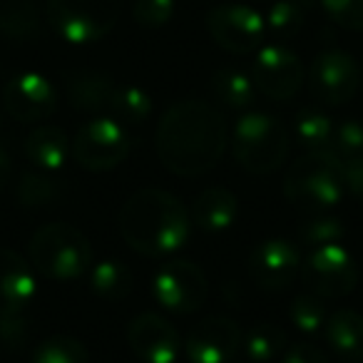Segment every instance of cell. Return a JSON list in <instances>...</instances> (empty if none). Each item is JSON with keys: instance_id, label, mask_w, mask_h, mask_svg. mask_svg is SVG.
I'll return each mask as SVG.
<instances>
[{"instance_id": "obj_1", "label": "cell", "mask_w": 363, "mask_h": 363, "mask_svg": "<svg viewBox=\"0 0 363 363\" xmlns=\"http://www.w3.org/2000/svg\"><path fill=\"white\" fill-rule=\"evenodd\" d=\"M155 145L157 157L172 174H207L219 164L227 150V122L209 102H177L162 115Z\"/></svg>"}, {"instance_id": "obj_2", "label": "cell", "mask_w": 363, "mask_h": 363, "mask_svg": "<svg viewBox=\"0 0 363 363\" xmlns=\"http://www.w3.org/2000/svg\"><path fill=\"white\" fill-rule=\"evenodd\" d=\"M122 239L142 257H167L184 247L189 237V214L174 194L147 187L135 192L120 212Z\"/></svg>"}, {"instance_id": "obj_3", "label": "cell", "mask_w": 363, "mask_h": 363, "mask_svg": "<svg viewBox=\"0 0 363 363\" xmlns=\"http://www.w3.org/2000/svg\"><path fill=\"white\" fill-rule=\"evenodd\" d=\"M343 162L331 152H306L289 167L284 177V194L294 207L303 212H328L341 202Z\"/></svg>"}, {"instance_id": "obj_4", "label": "cell", "mask_w": 363, "mask_h": 363, "mask_svg": "<svg viewBox=\"0 0 363 363\" xmlns=\"http://www.w3.org/2000/svg\"><path fill=\"white\" fill-rule=\"evenodd\" d=\"M30 264L55 281H75L92 267V244L72 224H48L30 239Z\"/></svg>"}, {"instance_id": "obj_5", "label": "cell", "mask_w": 363, "mask_h": 363, "mask_svg": "<svg viewBox=\"0 0 363 363\" xmlns=\"http://www.w3.org/2000/svg\"><path fill=\"white\" fill-rule=\"evenodd\" d=\"M234 160L252 174H272L289 157V135L267 112H244L234 125Z\"/></svg>"}, {"instance_id": "obj_6", "label": "cell", "mask_w": 363, "mask_h": 363, "mask_svg": "<svg viewBox=\"0 0 363 363\" xmlns=\"http://www.w3.org/2000/svg\"><path fill=\"white\" fill-rule=\"evenodd\" d=\"M122 0H48L45 18L57 38L70 45H87L110 35Z\"/></svg>"}, {"instance_id": "obj_7", "label": "cell", "mask_w": 363, "mask_h": 363, "mask_svg": "<svg viewBox=\"0 0 363 363\" xmlns=\"http://www.w3.org/2000/svg\"><path fill=\"white\" fill-rule=\"evenodd\" d=\"M70 152L77 164L90 172L115 169L130 155V135H127L125 125H120L115 117H92L87 125L77 130Z\"/></svg>"}, {"instance_id": "obj_8", "label": "cell", "mask_w": 363, "mask_h": 363, "mask_svg": "<svg viewBox=\"0 0 363 363\" xmlns=\"http://www.w3.org/2000/svg\"><path fill=\"white\" fill-rule=\"evenodd\" d=\"M207 30L222 50L232 55L257 52L267 35V23L259 11L242 3H224L207 13Z\"/></svg>"}, {"instance_id": "obj_9", "label": "cell", "mask_w": 363, "mask_h": 363, "mask_svg": "<svg viewBox=\"0 0 363 363\" xmlns=\"http://www.w3.org/2000/svg\"><path fill=\"white\" fill-rule=\"evenodd\" d=\"M361 87V67L346 50H323L313 57L308 70V90L321 105L338 107L356 97Z\"/></svg>"}, {"instance_id": "obj_10", "label": "cell", "mask_w": 363, "mask_h": 363, "mask_svg": "<svg viewBox=\"0 0 363 363\" xmlns=\"http://www.w3.org/2000/svg\"><path fill=\"white\" fill-rule=\"evenodd\" d=\"M152 291L162 308L172 313H194L207 303L209 284L204 272L192 262L177 259L155 274Z\"/></svg>"}, {"instance_id": "obj_11", "label": "cell", "mask_w": 363, "mask_h": 363, "mask_svg": "<svg viewBox=\"0 0 363 363\" xmlns=\"http://www.w3.org/2000/svg\"><path fill=\"white\" fill-rule=\"evenodd\" d=\"M301 274L308 289L323 298L348 296L358 284V267L341 244L313 247L301 262Z\"/></svg>"}, {"instance_id": "obj_12", "label": "cell", "mask_w": 363, "mask_h": 363, "mask_svg": "<svg viewBox=\"0 0 363 363\" xmlns=\"http://www.w3.org/2000/svg\"><path fill=\"white\" fill-rule=\"evenodd\" d=\"M252 80L264 97L284 102L291 100L301 90L303 80H306V70H303V62L298 60L296 52L284 48L281 43H269L257 50L252 65Z\"/></svg>"}, {"instance_id": "obj_13", "label": "cell", "mask_w": 363, "mask_h": 363, "mask_svg": "<svg viewBox=\"0 0 363 363\" xmlns=\"http://www.w3.org/2000/svg\"><path fill=\"white\" fill-rule=\"evenodd\" d=\"M57 92L40 72H21L3 87V110L16 122L35 125L55 112Z\"/></svg>"}, {"instance_id": "obj_14", "label": "cell", "mask_w": 363, "mask_h": 363, "mask_svg": "<svg viewBox=\"0 0 363 363\" xmlns=\"http://www.w3.org/2000/svg\"><path fill=\"white\" fill-rule=\"evenodd\" d=\"M182 348L192 363H229L242 351V328L227 316H207L187 333Z\"/></svg>"}, {"instance_id": "obj_15", "label": "cell", "mask_w": 363, "mask_h": 363, "mask_svg": "<svg viewBox=\"0 0 363 363\" xmlns=\"http://www.w3.org/2000/svg\"><path fill=\"white\" fill-rule=\"evenodd\" d=\"M301 272V254L286 239H269L249 257V274L264 291H281Z\"/></svg>"}, {"instance_id": "obj_16", "label": "cell", "mask_w": 363, "mask_h": 363, "mask_svg": "<svg viewBox=\"0 0 363 363\" xmlns=\"http://www.w3.org/2000/svg\"><path fill=\"white\" fill-rule=\"evenodd\" d=\"M127 343L142 363H177L182 356L179 333L157 313L137 316L127 328Z\"/></svg>"}, {"instance_id": "obj_17", "label": "cell", "mask_w": 363, "mask_h": 363, "mask_svg": "<svg viewBox=\"0 0 363 363\" xmlns=\"http://www.w3.org/2000/svg\"><path fill=\"white\" fill-rule=\"evenodd\" d=\"M35 291L38 281L30 264L13 249H0V313L26 311Z\"/></svg>"}, {"instance_id": "obj_18", "label": "cell", "mask_w": 363, "mask_h": 363, "mask_svg": "<svg viewBox=\"0 0 363 363\" xmlns=\"http://www.w3.org/2000/svg\"><path fill=\"white\" fill-rule=\"evenodd\" d=\"M115 82L110 75H102V72H75L72 77H67L65 95L67 102L72 105V110L85 112V115H105L110 112V102L115 95Z\"/></svg>"}, {"instance_id": "obj_19", "label": "cell", "mask_w": 363, "mask_h": 363, "mask_svg": "<svg viewBox=\"0 0 363 363\" xmlns=\"http://www.w3.org/2000/svg\"><path fill=\"white\" fill-rule=\"evenodd\" d=\"M323 338H326L328 348L336 356H341L343 361L348 363L363 361V316L358 311H351V308L333 311L326 318Z\"/></svg>"}, {"instance_id": "obj_20", "label": "cell", "mask_w": 363, "mask_h": 363, "mask_svg": "<svg viewBox=\"0 0 363 363\" xmlns=\"http://www.w3.org/2000/svg\"><path fill=\"white\" fill-rule=\"evenodd\" d=\"M192 217L202 232L207 234H222L237 222L239 217V202L229 189L224 187H209L197 197L192 207Z\"/></svg>"}, {"instance_id": "obj_21", "label": "cell", "mask_w": 363, "mask_h": 363, "mask_svg": "<svg viewBox=\"0 0 363 363\" xmlns=\"http://www.w3.org/2000/svg\"><path fill=\"white\" fill-rule=\"evenodd\" d=\"M26 155L38 169L57 172L65 167V160L70 155V142L60 127L40 125L26 137Z\"/></svg>"}, {"instance_id": "obj_22", "label": "cell", "mask_w": 363, "mask_h": 363, "mask_svg": "<svg viewBox=\"0 0 363 363\" xmlns=\"http://www.w3.org/2000/svg\"><path fill=\"white\" fill-rule=\"evenodd\" d=\"M90 286L95 291V296H100L102 301L117 303L132 294L135 279H132V272L125 262L102 259V262L90 267Z\"/></svg>"}, {"instance_id": "obj_23", "label": "cell", "mask_w": 363, "mask_h": 363, "mask_svg": "<svg viewBox=\"0 0 363 363\" xmlns=\"http://www.w3.org/2000/svg\"><path fill=\"white\" fill-rule=\"evenodd\" d=\"M212 92L219 105H224L227 110H242V112H247L259 95L252 75L237 70V67H222V70L214 72Z\"/></svg>"}, {"instance_id": "obj_24", "label": "cell", "mask_w": 363, "mask_h": 363, "mask_svg": "<svg viewBox=\"0 0 363 363\" xmlns=\"http://www.w3.org/2000/svg\"><path fill=\"white\" fill-rule=\"evenodd\" d=\"M286 348V333L274 323H257L242 336V351L249 363H279Z\"/></svg>"}, {"instance_id": "obj_25", "label": "cell", "mask_w": 363, "mask_h": 363, "mask_svg": "<svg viewBox=\"0 0 363 363\" xmlns=\"http://www.w3.org/2000/svg\"><path fill=\"white\" fill-rule=\"evenodd\" d=\"M40 13L33 0H6L0 6V33L11 40H33L40 35Z\"/></svg>"}, {"instance_id": "obj_26", "label": "cell", "mask_w": 363, "mask_h": 363, "mask_svg": "<svg viewBox=\"0 0 363 363\" xmlns=\"http://www.w3.org/2000/svg\"><path fill=\"white\" fill-rule=\"evenodd\" d=\"M62 197V184L48 172H26L16 184V199L26 209H43L55 204Z\"/></svg>"}, {"instance_id": "obj_27", "label": "cell", "mask_w": 363, "mask_h": 363, "mask_svg": "<svg viewBox=\"0 0 363 363\" xmlns=\"http://www.w3.org/2000/svg\"><path fill=\"white\" fill-rule=\"evenodd\" d=\"M294 130H296V137L306 152H331L333 145V120L321 110H303L296 115V122H294Z\"/></svg>"}, {"instance_id": "obj_28", "label": "cell", "mask_w": 363, "mask_h": 363, "mask_svg": "<svg viewBox=\"0 0 363 363\" xmlns=\"http://www.w3.org/2000/svg\"><path fill=\"white\" fill-rule=\"evenodd\" d=\"M110 115L120 125H140L152 115V97L137 85H117L110 102Z\"/></svg>"}, {"instance_id": "obj_29", "label": "cell", "mask_w": 363, "mask_h": 363, "mask_svg": "<svg viewBox=\"0 0 363 363\" xmlns=\"http://www.w3.org/2000/svg\"><path fill=\"white\" fill-rule=\"evenodd\" d=\"M306 21V8L298 0H274L269 6V13L264 16L267 30L279 40H289L303 28Z\"/></svg>"}, {"instance_id": "obj_30", "label": "cell", "mask_w": 363, "mask_h": 363, "mask_svg": "<svg viewBox=\"0 0 363 363\" xmlns=\"http://www.w3.org/2000/svg\"><path fill=\"white\" fill-rule=\"evenodd\" d=\"M289 316H291V323L298 328L301 333H323V326H326V306H323V296L318 294H298L291 301V308H289Z\"/></svg>"}, {"instance_id": "obj_31", "label": "cell", "mask_w": 363, "mask_h": 363, "mask_svg": "<svg viewBox=\"0 0 363 363\" xmlns=\"http://www.w3.org/2000/svg\"><path fill=\"white\" fill-rule=\"evenodd\" d=\"M33 363H90V353L77 338L52 336L35 348Z\"/></svg>"}, {"instance_id": "obj_32", "label": "cell", "mask_w": 363, "mask_h": 363, "mask_svg": "<svg viewBox=\"0 0 363 363\" xmlns=\"http://www.w3.org/2000/svg\"><path fill=\"white\" fill-rule=\"evenodd\" d=\"M343 237V222L333 219L328 214L318 212L313 214L308 222H303L298 227V239L306 247H323V244H338V239Z\"/></svg>"}, {"instance_id": "obj_33", "label": "cell", "mask_w": 363, "mask_h": 363, "mask_svg": "<svg viewBox=\"0 0 363 363\" xmlns=\"http://www.w3.org/2000/svg\"><path fill=\"white\" fill-rule=\"evenodd\" d=\"M331 155H336L341 162L363 157V122L361 120H343L333 130Z\"/></svg>"}, {"instance_id": "obj_34", "label": "cell", "mask_w": 363, "mask_h": 363, "mask_svg": "<svg viewBox=\"0 0 363 363\" xmlns=\"http://www.w3.org/2000/svg\"><path fill=\"white\" fill-rule=\"evenodd\" d=\"M33 323L23 311L16 313H0V346L8 351H21L30 343Z\"/></svg>"}, {"instance_id": "obj_35", "label": "cell", "mask_w": 363, "mask_h": 363, "mask_svg": "<svg viewBox=\"0 0 363 363\" xmlns=\"http://www.w3.org/2000/svg\"><path fill=\"white\" fill-rule=\"evenodd\" d=\"M177 11L174 0H135L132 3V18H135L137 26L150 28V30H157V28L167 26L172 21Z\"/></svg>"}, {"instance_id": "obj_36", "label": "cell", "mask_w": 363, "mask_h": 363, "mask_svg": "<svg viewBox=\"0 0 363 363\" xmlns=\"http://www.w3.org/2000/svg\"><path fill=\"white\" fill-rule=\"evenodd\" d=\"M326 18L346 30H363V0H318Z\"/></svg>"}, {"instance_id": "obj_37", "label": "cell", "mask_w": 363, "mask_h": 363, "mask_svg": "<svg viewBox=\"0 0 363 363\" xmlns=\"http://www.w3.org/2000/svg\"><path fill=\"white\" fill-rule=\"evenodd\" d=\"M279 363H331V361L326 358V353L318 351L311 343H298V346H289Z\"/></svg>"}, {"instance_id": "obj_38", "label": "cell", "mask_w": 363, "mask_h": 363, "mask_svg": "<svg viewBox=\"0 0 363 363\" xmlns=\"http://www.w3.org/2000/svg\"><path fill=\"white\" fill-rule=\"evenodd\" d=\"M343 184L353 197L363 202V157L343 162Z\"/></svg>"}, {"instance_id": "obj_39", "label": "cell", "mask_w": 363, "mask_h": 363, "mask_svg": "<svg viewBox=\"0 0 363 363\" xmlns=\"http://www.w3.org/2000/svg\"><path fill=\"white\" fill-rule=\"evenodd\" d=\"M8 177H11V157L8 152L0 147V189L8 184Z\"/></svg>"}, {"instance_id": "obj_40", "label": "cell", "mask_w": 363, "mask_h": 363, "mask_svg": "<svg viewBox=\"0 0 363 363\" xmlns=\"http://www.w3.org/2000/svg\"><path fill=\"white\" fill-rule=\"evenodd\" d=\"M298 3H301L303 8H313L318 3V0H298Z\"/></svg>"}, {"instance_id": "obj_41", "label": "cell", "mask_w": 363, "mask_h": 363, "mask_svg": "<svg viewBox=\"0 0 363 363\" xmlns=\"http://www.w3.org/2000/svg\"><path fill=\"white\" fill-rule=\"evenodd\" d=\"M0 125H3V117H0Z\"/></svg>"}]
</instances>
